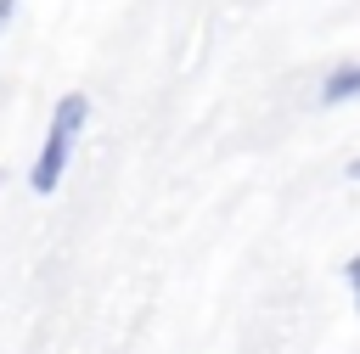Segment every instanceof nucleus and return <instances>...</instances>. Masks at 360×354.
Segmentation results:
<instances>
[{
    "label": "nucleus",
    "instance_id": "f257e3e1",
    "mask_svg": "<svg viewBox=\"0 0 360 354\" xmlns=\"http://www.w3.org/2000/svg\"><path fill=\"white\" fill-rule=\"evenodd\" d=\"M84 129H90V96H84V90H68V96L51 107L45 140H39L34 163H28V191H34V197H51V191L62 185V174L73 169V152H79Z\"/></svg>",
    "mask_w": 360,
    "mask_h": 354
},
{
    "label": "nucleus",
    "instance_id": "f03ea898",
    "mask_svg": "<svg viewBox=\"0 0 360 354\" xmlns=\"http://www.w3.org/2000/svg\"><path fill=\"white\" fill-rule=\"evenodd\" d=\"M354 96H360V62H338V67H326L315 101H321V107H349Z\"/></svg>",
    "mask_w": 360,
    "mask_h": 354
},
{
    "label": "nucleus",
    "instance_id": "7ed1b4c3",
    "mask_svg": "<svg viewBox=\"0 0 360 354\" xmlns=\"http://www.w3.org/2000/svg\"><path fill=\"white\" fill-rule=\"evenodd\" d=\"M343 287H360V258H343Z\"/></svg>",
    "mask_w": 360,
    "mask_h": 354
},
{
    "label": "nucleus",
    "instance_id": "20e7f679",
    "mask_svg": "<svg viewBox=\"0 0 360 354\" xmlns=\"http://www.w3.org/2000/svg\"><path fill=\"white\" fill-rule=\"evenodd\" d=\"M11 17H17V0H0V39H6V28H11Z\"/></svg>",
    "mask_w": 360,
    "mask_h": 354
}]
</instances>
